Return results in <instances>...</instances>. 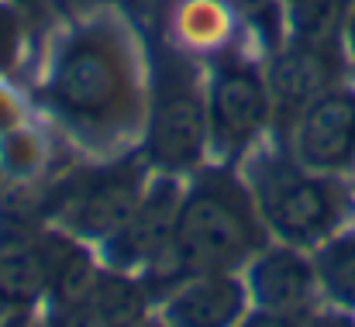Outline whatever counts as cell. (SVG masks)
Instances as JSON below:
<instances>
[{"instance_id":"obj_1","label":"cell","mask_w":355,"mask_h":327,"mask_svg":"<svg viewBox=\"0 0 355 327\" xmlns=\"http://www.w3.org/2000/svg\"><path fill=\"white\" fill-rule=\"evenodd\" d=\"M42 100L69 134L94 148H111L145 117L141 66L121 17L97 14L55 42Z\"/></svg>"},{"instance_id":"obj_2","label":"cell","mask_w":355,"mask_h":327,"mask_svg":"<svg viewBox=\"0 0 355 327\" xmlns=\"http://www.w3.org/2000/svg\"><path fill=\"white\" fill-rule=\"evenodd\" d=\"M269 241L255 197L228 166H200L183 186L169 251L141 272L145 286L166 279L162 293L197 272H238Z\"/></svg>"},{"instance_id":"obj_3","label":"cell","mask_w":355,"mask_h":327,"mask_svg":"<svg viewBox=\"0 0 355 327\" xmlns=\"http://www.w3.org/2000/svg\"><path fill=\"white\" fill-rule=\"evenodd\" d=\"M245 183L266 231L283 245L311 251L342 231L352 214V190L342 183V176L304 169L293 155L248 159Z\"/></svg>"},{"instance_id":"obj_4","label":"cell","mask_w":355,"mask_h":327,"mask_svg":"<svg viewBox=\"0 0 355 327\" xmlns=\"http://www.w3.org/2000/svg\"><path fill=\"white\" fill-rule=\"evenodd\" d=\"M211 148L207 131V94L197 69L176 55H155L152 94L145 114V159L159 173L187 176L204 166Z\"/></svg>"},{"instance_id":"obj_5","label":"cell","mask_w":355,"mask_h":327,"mask_svg":"<svg viewBox=\"0 0 355 327\" xmlns=\"http://www.w3.org/2000/svg\"><path fill=\"white\" fill-rule=\"evenodd\" d=\"M148 186V159H121L114 166L80 169L55 186L45 204L52 227L80 238L104 241L128 220Z\"/></svg>"},{"instance_id":"obj_6","label":"cell","mask_w":355,"mask_h":327,"mask_svg":"<svg viewBox=\"0 0 355 327\" xmlns=\"http://www.w3.org/2000/svg\"><path fill=\"white\" fill-rule=\"evenodd\" d=\"M204 94H207L211 152L225 162L248 155L259 134L266 131L269 117L276 114L266 73L252 59L221 55L211 66Z\"/></svg>"},{"instance_id":"obj_7","label":"cell","mask_w":355,"mask_h":327,"mask_svg":"<svg viewBox=\"0 0 355 327\" xmlns=\"http://www.w3.org/2000/svg\"><path fill=\"white\" fill-rule=\"evenodd\" d=\"M245 290H248V321L266 324H304L318 310L321 286L307 248L297 245H262L245 265Z\"/></svg>"},{"instance_id":"obj_8","label":"cell","mask_w":355,"mask_h":327,"mask_svg":"<svg viewBox=\"0 0 355 327\" xmlns=\"http://www.w3.org/2000/svg\"><path fill=\"white\" fill-rule=\"evenodd\" d=\"M290 155L314 173L355 169V87L324 90L290 121Z\"/></svg>"},{"instance_id":"obj_9","label":"cell","mask_w":355,"mask_h":327,"mask_svg":"<svg viewBox=\"0 0 355 327\" xmlns=\"http://www.w3.org/2000/svg\"><path fill=\"white\" fill-rule=\"evenodd\" d=\"M180 197H183V183L173 173H159L155 179H148L138 207L128 214L111 238L101 241L104 248V265L124 269V272H145L152 269L173 241V227H176V211H180Z\"/></svg>"},{"instance_id":"obj_10","label":"cell","mask_w":355,"mask_h":327,"mask_svg":"<svg viewBox=\"0 0 355 327\" xmlns=\"http://www.w3.org/2000/svg\"><path fill=\"white\" fill-rule=\"evenodd\" d=\"M342 55L345 45H307V42H286L269 69V94H272V110L293 121L311 100H318L324 90L342 83Z\"/></svg>"},{"instance_id":"obj_11","label":"cell","mask_w":355,"mask_h":327,"mask_svg":"<svg viewBox=\"0 0 355 327\" xmlns=\"http://www.w3.org/2000/svg\"><path fill=\"white\" fill-rule=\"evenodd\" d=\"M252 310L235 272H197L162 293V321L176 327H232Z\"/></svg>"},{"instance_id":"obj_12","label":"cell","mask_w":355,"mask_h":327,"mask_svg":"<svg viewBox=\"0 0 355 327\" xmlns=\"http://www.w3.org/2000/svg\"><path fill=\"white\" fill-rule=\"evenodd\" d=\"M35 248H38V262H42V276H45V297L59 310H73L87 297V290L94 286L101 269L90 262L83 241L59 227L35 234Z\"/></svg>"},{"instance_id":"obj_13","label":"cell","mask_w":355,"mask_h":327,"mask_svg":"<svg viewBox=\"0 0 355 327\" xmlns=\"http://www.w3.org/2000/svg\"><path fill=\"white\" fill-rule=\"evenodd\" d=\"M45 297V276L35 248V234L14 220L0 227V307L31 310Z\"/></svg>"},{"instance_id":"obj_14","label":"cell","mask_w":355,"mask_h":327,"mask_svg":"<svg viewBox=\"0 0 355 327\" xmlns=\"http://www.w3.org/2000/svg\"><path fill=\"white\" fill-rule=\"evenodd\" d=\"M148 286L124 269H101L87 297L69 310V321L80 324H135L145 317Z\"/></svg>"},{"instance_id":"obj_15","label":"cell","mask_w":355,"mask_h":327,"mask_svg":"<svg viewBox=\"0 0 355 327\" xmlns=\"http://www.w3.org/2000/svg\"><path fill=\"white\" fill-rule=\"evenodd\" d=\"M321 297L335 307L355 314V224H345L318 248H311Z\"/></svg>"},{"instance_id":"obj_16","label":"cell","mask_w":355,"mask_h":327,"mask_svg":"<svg viewBox=\"0 0 355 327\" xmlns=\"http://www.w3.org/2000/svg\"><path fill=\"white\" fill-rule=\"evenodd\" d=\"M17 48H21V17L14 7L0 3V73H7L17 62Z\"/></svg>"},{"instance_id":"obj_17","label":"cell","mask_w":355,"mask_h":327,"mask_svg":"<svg viewBox=\"0 0 355 327\" xmlns=\"http://www.w3.org/2000/svg\"><path fill=\"white\" fill-rule=\"evenodd\" d=\"M342 42H345V52L355 59V0L345 3V28H342Z\"/></svg>"},{"instance_id":"obj_18","label":"cell","mask_w":355,"mask_h":327,"mask_svg":"<svg viewBox=\"0 0 355 327\" xmlns=\"http://www.w3.org/2000/svg\"><path fill=\"white\" fill-rule=\"evenodd\" d=\"M24 14H52L59 7V0H14Z\"/></svg>"}]
</instances>
